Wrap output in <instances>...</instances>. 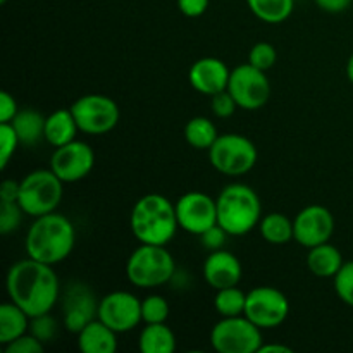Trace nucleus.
<instances>
[{"instance_id": "f257e3e1", "label": "nucleus", "mask_w": 353, "mask_h": 353, "mask_svg": "<svg viewBox=\"0 0 353 353\" xmlns=\"http://www.w3.org/2000/svg\"><path fill=\"white\" fill-rule=\"evenodd\" d=\"M6 290L10 302L30 317L52 312L61 299V283L54 265L28 257L10 265L6 278Z\"/></svg>"}, {"instance_id": "f03ea898", "label": "nucleus", "mask_w": 353, "mask_h": 353, "mask_svg": "<svg viewBox=\"0 0 353 353\" xmlns=\"http://www.w3.org/2000/svg\"><path fill=\"white\" fill-rule=\"evenodd\" d=\"M76 245V230L71 221L59 212L34 217L26 233L28 257L48 265H57L71 255Z\"/></svg>"}, {"instance_id": "7ed1b4c3", "label": "nucleus", "mask_w": 353, "mask_h": 353, "mask_svg": "<svg viewBox=\"0 0 353 353\" xmlns=\"http://www.w3.org/2000/svg\"><path fill=\"white\" fill-rule=\"evenodd\" d=\"M130 228L140 243L168 245L179 230L176 205L161 193L143 195L131 209Z\"/></svg>"}, {"instance_id": "20e7f679", "label": "nucleus", "mask_w": 353, "mask_h": 353, "mask_svg": "<svg viewBox=\"0 0 353 353\" xmlns=\"http://www.w3.org/2000/svg\"><path fill=\"white\" fill-rule=\"evenodd\" d=\"M217 224L230 236H245L262 219V202L252 186L233 183L221 190L216 199Z\"/></svg>"}, {"instance_id": "39448f33", "label": "nucleus", "mask_w": 353, "mask_h": 353, "mask_svg": "<svg viewBox=\"0 0 353 353\" xmlns=\"http://www.w3.org/2000/svg\"><path fill=\"white\" fill-rule=\"evenodd\" d=\"M176 271V261L165 245L140 243L126 262L128 281L140 290L168 285Z\"/></svg>"}, {"instance_id": "423d86ee", "label": "nucleus", "mask_w": 353, "mask_h": 353, "mask_svg": "<svg viewBox=\"0 0 353 353\" xmlns=\"http://www.w3.org/2000/svg\"><path fill=\"white\" fill-rule=\"evenodd\" d=\"M64 181L48 169H37L19 181L17 202L26 216L40 217L57 210L64 195Z\"/></svg>"}, {"instance_id": "0eeeda50", "label": "nucleus", "mask_w": 353, "mask_h": 353, "mask_svg": "<svg viewBox=\"0 0 353 353\" xmlns=\"http://www.w3.org/2000/svg\"><path fill=\"white\" fill-rule=\"evenodd\" d=\"M259 152L250 138L238 133L219 134L209 148V161L217 172L230 178H240L257 164Z\"/></svg>"}, {"instance_id": "6e6552de", "label": "nucleus", "mask_w": 353, "mask_h": 353, "mask_svg": "<svg viewBox=\"0 0 353 353\" xmlns=\"http://www.w3.org/2000/svg\"><path fill=\"white\" fill-rule=\"evenodd\" d=\"M210 345L219 353H259L264 336L247 316L221 317L210 330Z\"/></svg>"}, {"instance_id": "1a4fd4ad", "label": "nucleus", "mask_w": 353, "mask_h": 353, "mask_svg": "<svg viewBox=\"0 0 353 353\" xmlns=\"http://www.w3.org/2000/svg\"><path fill=\"white\" fill-rule=\"evenodd\" d=\"M79 131L92 137L110 133L119 123V105L102 93H86L69 107Z\"/></svg>"}, {"instance_id": "9d476101", "label": "nucleus", "mask_w": 353, "mask_h": 353, "mask_svg": "<svg viewBox=\"0 0 353 353\" xmlns=\"http://www.w3.org/2000/svg\"><path fill=\"white\" fill-rule=\"evenodd\" d=\"M228 92L233 95L238 109L259 110L269 102L271 83L265 76V71H261L247 62V64L236 65L231 71Z\"/></svg>"}, {"instance_id": "9b49d317", "label": "nucleus", "mask_w": 353, "mask_h": 353, "mask_svg": "<svg viewBox=\"0 0 353 353\" xmlns=\"http://www.w3.org/2000/svg\"><path fill=\"white\" fill-rule=\"evenodd\" d=\"M245 316L264 330L281 326L290 316V300L274 286H257L247 293Z\"/></svg>"}, {"instance_id": "f8f14e48", "label": "nucleus", "mask_w": 353, "mask_h": 353, "mask_svg": "<svg viewBox=\"0 0 353 353\" xmlns=\"http://www.w3.org/2000/svg\"><path fill=\"white\" fill-rule=\"evenodd\" d=\"M99 319L117 334L130 333L143 323L141 300L124 290L107 293L99 302Z\"/></svg>"}, {"instance_id": "ddd939ff", "label": "nucleus", "mask_w": 353, "mask_h": 353, "mask_svg": "<svg viewBox=\"0 0 353 353\" xmlns=\"http://www.w3.org/2000/svg\"><path fill=\"white\" fill-rule=\"evenodd\" d=\"M99 302L95 293L85 283H72L61 295L62 324L72 334L99 317Z\"/></svg>"}, {"instance_id": "4468645a", "label": "nucleus", "mask_w": 353, "mask_h": 353, "mask_svg": "<svg viewBox=\"0 0 353 353\" xmlns=\"http://www.w3.org/2000/svg\"><path fill=\"white\" fill-rule=\"evenodd\" d=\"M174 205L179 228L186 233L200 236L217 224L216 199L207 193L188 192L179 196Z\"/></svg>"}, {"instance_id": "2eb2a0df", "label": "nucleus", "mask_w": 353, "mask_h": 353, "mask_svg": "<svg viewBox=\"0 0 353 353\" xmlns=\"http://www.w3.org/2000/svg\"><path fill=\"white\" fill-rule=\"evenodd\" d=\"M95 168V152L86 141H69L57 147L50 157V169L64 183H78Z\"/></svg>"}, {"instance_id": "dca6fc26", "label": "nucleus", "mask_w": 353, "mask_h": 353, "mask_svg": "<svg viewBox=\"0 0 353 353\" xmlns=\"http://www.w3.org/2000/svg\"><path fill=\"white\" fill-rule=\"evenodd\" d=\"M295 241L300 247L312 248L327 243L334 233V216L324 205H307L293 219Z\"/></svg>"}, {"instance_id": "f3484780", "label": "nucleus", "mask_w": 353, "mask_h": 353, "mask_svg": "<svg viewBox=\"0 0 353 353\" xmlns=\"http://www.w3.org/2000/svg\"><path fill=\"white\" fill-rule=\"evenodd\" d=\"M231 71L226 62L217 57H202L193 62L188 71V81L200 95L212 97L228 90Z\"/></svg>"}, {"instance_id": "a211bd4d", "label": "nucleus", "mask_w": 353, "mask_h": 353, "mask_svg": "<svg viewBox=\"0 0 353 353\" xmlns=\"http://www.w3.org/2000/svg\"><path fill=\"white\" fill-rule=\"evenodd\" d=\"M203 279L207 285L214 290L230 288V286H238L243 276V268L238 257L231 252L221 250L210 252L209 257L203 262Z\"/></svg>"}, {"instance_id": "6ab92c4d", "label": "nucleus", "mask_w": 353, "mask_h": 353, "mask_svg": "<svg viewBox=\"0 0 353 353\" xmlns=\"http://www.w3.org/2000/svg\"><path fill=\"white\" fill-rule=\"evenodd\" d=\"M78 348L83 353H116L117 333L97 317L78 334Z\"/></svg>"}, {"instance_id": "aec40b11", "label": "nucleus", "mask_w": 353, "mask_h": 353, "mask_svg": "<svg viewBox=\"0 0 353 353\" xmlns=\"http://www.w3.org/2000/svg\"><path fill=\"white\" fill-rule=\"evenodd\" d=\"M343 264L345 261L341 252L330 241L309 248V254H307V268L317 278H334Z\"/></svg>"}, {"instance_id": "412c9836", "label": "nucleus", "mask_w": 353, "mask_h": 353, "mask_svg": "<svg viewBox=\"0 0 353 353\" xmlns=\"http://www.w3.org/2000/svg\"><path fill=\"white\" fill-rule=\"evenodd\" d=\"M78 131V123L71 109H57L45 119V141L55 148L74 141Z\"/></svg>"}, {"instance_id": "4be33fe9", "label": "nucleus", "mask_w": 353, "mask_h": 353, "mask_svg": "<svg viewBox=\"0 0 353 353\" xmlns=\"http://www.w3.org/2000/svg\"><path fill=\"white\" fill-rule=\"evenodd\" d=\"M31 317L14 302H6L0 305V345L6 347L10 341L30 331Z\"/></svg>"}, {"instance_id": "5701e85b", "label": "nucleus", "mask_w": 353, "mask_h": 353, "mask_svg": "<svg viewBox=\"0 0 353 353\" xmlns=\"http://www.w3.org/2000/svg\"><path fill=\"white\" fill-rule=\"evenodd\" d=\"M45 119L47 116L34 109H23L16 114L10 124L16 130L21 145L33 147L38 141L45 140Z\"/></svg>"}, {"instance_id": "b1692460", "label": "nucleus", "mask_w": 353, "mask_h": 353, "mask_svg": "<svg viewBox=\"0 0 353 353\" xmlns=\"http://www.w3.org/2000/svg\"><path fill=\"white\" fill-rule=\"evenodd\" d=\"M141 353H172L176 350V336L165 323L147 324L138 338Z\"/></svg>"}, {"instance_id": "393cba45", "label": "nucleus", "mask_w": 353, "mask_h": 353, "mask_svg": "<svg viewBox=\"0 0 353 353\" xmlns=\"http://www.w3.org/2000/svg\"><path fill=\"white\" fill-rule=\"evenodd\" d=\"M259 231L262 238L271 245H286L295 240V228L293 219L283 212L265 214L259 223Z\"/></svg>"}, {"instance_id": "a878e982", "label": "nucleus", "mask_w": 353, "mask_h": 353, "mask_svg": "<svg viewBox=\"0 0 353 353\" xmlns=\"http://www.w3.org/2000/svg\"><path fill=\"white\" fill-rule=\"evenodd\" d=\"M247 3L252 14L268 24L285 23L295 9V0H247Z\"/></svg>"}, {"instance_id": "bb28decb", "label": "nucleus", "mask_w": 353, "mask_h": 353, "mask_svg": "<svg viewBox=\"0 0 353 353\" xmlns=\"http://www.w3.org/2000/svg\"><path fill=\"white\" fill-rule=\"evenodd\" d=\"M219 138L216 124L203 116L192 117L185 126V140L195 150H207Z\"/></svg>"}, {"instance_id": "cd10ccee", "label": "nucleus", "mask_w": 353, "mask_h": 353, "mask_svg": "<svg viewBox=\"0 0 353 353\" xmlns=\"http://www.w3.org/2000/svg\"><path fill=\"white\" fill-rule=\"evenodd\" d=\"M245 305H247V293L238 286L216 290L214 309L221 317L245 316Z\"/></svg>"}, {"instance_id": "c85d7f7f", "label": "nucleus", "mask_w": 353, "mask_h": 353, "mask_svg": "<svg viewBox=\"0 0 353 353\" xmlns=\"http://www.w3.org/2000/svg\"><path fill=\"white\" fill-rule=\"evenodd\" d=\"M24 216H26V212L19 205V202L0 200V233L7 236V234L19 230Z\"/></svg>"}, {"instance_id": "c756f323", "label": "nucleus", "mask_w": 353, "mask_h": 353, "mask_svg": "<svg viewBox=\"0 0 353 353\" xmlns=\"http://www.w3.org/2000/svg\"><path fill=\"white\" fill-rule=\"evenodd\" d=\"M141 317L145 324L165 323L169 317V303L161 295H148L141 300Z\"/></svg>"}, {"instance_id": "7c9ffc66", "label": "nucleus", "mask_w": 353, "mask_h": 353, "mask_svg": "<svg viewBox=\"0 0 353 353\" xmlns=\"http://www.w3.org/2000/svg\"><path fill=\"white\" fill-rule=\"evenodd\" d=\"M30 333L41 343H50L55 340L59 333V323L50 312L40 314V316L31 317L30 321Z\"/></svg>"}, {"instance_id": "2f4dec72", "label": "nucleus", "mask_w": 353, "mask_h": 353, "mask_svg": "<svg viewBox=\"0 0 353 353\" xmlns=\"http://www.w3.org/2000/svg\"><path fill=\"white\" fill-rule=\"evenodd\" d=\"M0 168L6 169L21 145L19 137L10 123H0Z\"/></svg>"}, {"instance_id": "473e14b6", "label": "nucleus", "mask_w": 353, "mask_h": 353, "mask_svg": "<svg viewBox=\"0 0 353 353\" xmlns=\"http://www.w3.org/2000/svg\"><path fill=\"white\" fill-rule=\"evenodd\" d=\"M276 61H278V52H276L274 45L269 43V41L255 43L252 47L250 55H248V62L261 71H269L271 68H274Z\"/></svg>"}, {"instance_id": "72a5a7b5", "label": "nucleus", "mask_w": 353, "mask_h": 353, "mask_svg": "<svg viewBox=\"0 0 353 353\" xmlns=\"http://www.w3.org/2000/svg\"><path fill=\"white\" fill-rule=\"evenodd\" d=\"M333 281L338 299L347 305L353 307V261H347L341 265Z\"/></svg>"}, {"instance_id": "f704fd0d", "label": "nucleus", "mask_w": 353, "mask_h": 353, "mask_svg": "<svg viewBox=\"0 0 353 353\" xmlns=\"http://www.w3.org/2000/svg\"><path fill=\"white\" fill-rule=\"evenodd\" d=\"M210 107H212L214 116L219 117V119H228V117L233 116L234 110L238 109L233 95H231L228 90H224V92H219V93H216V95L210 97Z\"/></svg>"}, {"instance_id": "c9c22d12", "label": "nucleus", "mask_w": 353, "mask_h": 353, "mask_svg": "<svg viewBox=\"0 0 353 353\" xmlns=\"http://www.w3.org/2000/svg\"><path fill=\"white\" fill-rule=\"evenodd\" d=\"M3 348H6V353H43L45 345L28 331L26 334L7 343Z\"/></svg>"}, {"instance_id": "e433bc0d", "label": "nucleus", "mask_w": 353, "mask_h": 353, "mask_svg": "<svg viewBox=\"0 0 353 353\" xmlns=\"http://www.w3.org/2000/svg\"><path fill=\"white\" fill-rule=\"evenodd\" d=\"M228 236H230V234H228L219 224H216V226L207 230L203 234H200L199 238L200 241H202L203 248H207L209 252H216V250H221V248H224V243H226Z\"/></svg>"}, {"instance_id": "4c0bfd02", "label": "nucleus", "mask_w": 353, "mask_h": 353, "mask_svg": "<svg viewBox=\"0 0 353 353\" xmlns=\"http://www.w3.org/2000/svg\"><path fill=\"white\" fill-rule=\"evenodd\" d=\"M178 9L186 17H200L209 9V0H178Z\"/></svg>"}, {"instance_id": "58836bf2", "label": "nucleus", "mask_w": 353, "mask_h": 353, "mask_svg": "<svg viewBox=\"0 0 353 353\" xmlns=\"http://www.w3.org/2000/svg\"><path fill=\"white\" fill-rule=\"evenodd\" d=\"M19 112L17 102L9 92L0 93V123H10Z\"/></svg>"}, {"instance_id": "ea45409f", "label": "nucleus", "mask_w": 353, "mask_h": 353, "mask_svg": "<svg viewBox=\"0 0 353 353\" xmlns=\"http://www.w3.org/2000/svg\"><path fill=\"white\" fill-rule=\"evenodd\" d=\"M353 0H316L317 7L327 14H341L352 6Z\"/></svg>"}, {"instance_id": "a19ab883", "label": "nucleus", "mask_w": 353, "mask_h": 353, "mask_svg": "<svg viewBox=\"0 0 353 353\" xmlns=\"http://www.w3.org/2000/svg\"><path fill=\"white\" fill-rule=\"evenodd\" d=\"M19 196V181L14 179H6L0 185V200H9V202H17Z\"/></svg>"}, {"instance_id": "79ce46f5", "label": "nucleus", "mask_w": 353, "mask_h": 353, "mask_svg": "<svg viewBox=\"0 0 353 353\" xmlns=\"http://www.w3.org/2000/svg\"><path fill=\"white\" fill-rule=\"evenodd\" d=\"M271 352H276V353H292L293 350L288 347V345H278V343H269V345H262L261 350L259 353H271Z\"/></svg>"}, {"instance_id": "37998d69", "label": "nucleus", "mask_w": 353, "mask_h": 353, "mask_svg": "<svg viewBox=\"0 0 353 353\" xmlns=\"http://www.w3.org/2000/svg\"><path fill=\"white\" fill-rule=\"evenodd\" d=\"M347 78L350 79V83H353V54L350 55L347 62Z\"/></svg>"}, {"instance_id": "c03bdc74", "label": "nucleus", "mask_w": 353, "mask_h": 353, "mask_svg": "<svg viewBox=\"0 0 353 353\" xmlns=\"http://www.w3.org/2000/svg\"><path fill=\"white\" fill-rule=\"evenodd\" d=\"M0 2H2V3H6V2H7V0H0Z\"/></svg>"}]
</instances>
